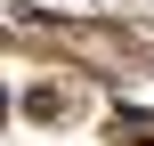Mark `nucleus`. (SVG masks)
Returning a JSON list of instances; mask_svg holds the SVG:
<instances>
[{"label": "nucleus", "instance_id": "obj_1", "mask_svg": "<svg viewBox=\"0 0 154 146\" xmlns=\"http://www.w3.org/2000/svg\"><path fill=\"white\" fill-rule=\"evenodd\" d=\"M0 122H8V98H0Z\"/></svg>", "mask_w": 154, "mask_h": 146}]
</instances>
